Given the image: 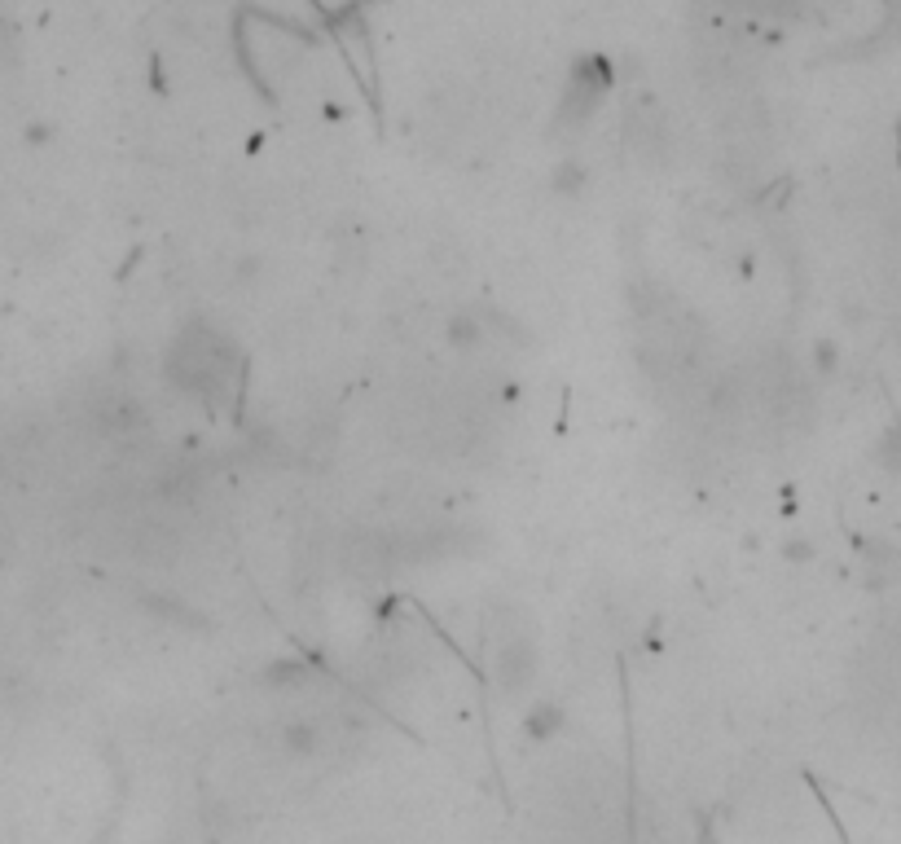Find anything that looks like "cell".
<instances>
[{
  "mask_svg": "<svg viewBox=\"0 0 901 844\" xmlns=\"http://www.w3.org/2000/svg\"><path fill=\"white\" fill-rule=\"evenodd\" d=\"M277 739H282V748L291 752V757H308V752L317 748V721H308V717H295V721H286L282 730H277Z\"/></svg>",
  "mask_w": 901,
  "mask_h": 844,
  "instance_id": "obj_3",
  "label": "cell"
},
{
  "mask_svg": "<svg viewBox=\"0 0 901 844\" xmlns=\"http://www.w3.org/2000/svg\"><path fill=\"white\" fill-rule=\"evenodd\" d=\"M585 185H589V168H585L581 159H563L559 168L550 172V194H559V198L585 194Z\"/></svg>",
  "mask_w": 901,
  "mask_h": 844,
  "instance_id": "obj_2",
  "label": "cell"
},
{
  "mask_svg": "<svg viewBox=\"0 0 901 844\" xmlns=\"http://www.w3.org/2000/svg\"><path fill=\"white\" fill-rule=\"evenodd\" d=\"M27 141H31V146H44V141H53V124H49V119H36V124H27Z\"/></svg>",
  "mask_w": 901,
  "mask_h": 844,
  "instance_id": "obj_7",
  "label": "cell"
},
{
  "mask_svg": "<svg viewBox=\"0 0 901 844\" xmlns=\"http://www.w3.org/2000/svg\"><path fill=\"white\" fill-rule=\"evenodd\" d=\"M444 339H449V348L471 352L475 343H484V326H480V317H475V313H458V317H449V321H444Z\"/></svg>",
  "mask_w": 901,
  "mask_h": 844,
  "instance_id": "obj_4",
  "label": "cell"
},
{
  "mask_svg": "<svg viewBox=\"0 0 901 844\" xmlns=\"http://www.w3.org/2000/svg\"><path fill=\"white\" fill-rule=\"evenodd\" d=\"M814 361H818V374H836V365H840V348H836V343H827V339H822L818 348H814Z\"/></svg>",
  "mask_w": 901,
  "mask_h": 844,
  "instance_id": "obj_6",
  "label": "cell"
},
{
  "mask_svg": "<svg viewBox=\"0 0 901 844\" xmlns=\"http://www.w3.org/2000/svg\"><path fill=\"white\" fill-rule=\"evenodd\" d=\"M559 726H563V708H559V704H550V699H545V704H532V708H528V717H524L528 739H550Z\"/></svg>",
  "mask_w": 901,
  "mask_h": 844,
  "instance_id": "obj_5",
  "label": "cell"
},
{
  "mask_svg": "<svg viewBox=\"0 0 901 844\" xmlns=\"http://www.w3.org/2000/svg\"><path fill=\"white\" fill-rule=\"evenodd\" d=\"M532 669H537V651H532V642H510V647L502 651V660H497V677H502V686L510 695L524 691V686L532 682Z\"/></svg>",
  "mask_w": 901,
  "mask_h": 844,
  "instance_id": "obj_1",
  "label": "cell"
}]
</instances>
